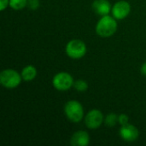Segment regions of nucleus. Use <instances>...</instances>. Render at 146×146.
<instances>
[{"label":"nucleus","instance_id":"obj_1","mask_svg":"<svg viewBox=\"0 0 146 146\" xmlns=\"http://www.w3.org/2000/svg\"><path fill=\"white\" fill-rule=\"evenodd\" d=\"M117 27L116 19L114 16L107 15L102 16L98 21L96 25V33L102 38H110L115 33Z\"/></svg>","mask_w":146,"mask_h":146},{"label":"nucleus","instance_id":"obj_2","mask_svg":"<svg viewBox=\"0 0 146 146\" xmlns=\"http://www.w3.org/2000/svg\"><path fill=\"white\" fill-rule=\"evenodd\" d=\"M64 113L66 117L74 123H78L84 117V109L82 104L76 100H70L64 105Z\"/></svg>","mask_w":146,"mask_h":146},{"label":"nucleus","instance_id":"obj_3","mask_svg":"<svg viewBox=\"0 0 146 146\" xmlns=\"http://www.w3.org/2000/svg\"><path fill=\"white\" fill-rule=\"evenodd\" d=\"M22 80L21 74L12 68L3 69L0 73V83L8 89H14L19 86Z\"/></svg>","mask_w":146,"mask_h":146},{"label":"nucleus","instance_id":"obj_4","mask_svg":"<svg viewBox=\"0 0 146 146\" xmlns=\"http://www.w3.org/2000/svg\"><path fill=\"white\" fill-rule=\"evenodd\" d=\"M66 54L71 59H80L86 53V45L80 39H72L70 40L65 48Z\"/></svg>","mask_w":146,"mask_h":146},{"label":"nucleus","instance_id":"obj_5","mask_svg":"<svg viewBox=\"0 0 146 146\" xmlns=\"http://www.w3.org/2000/svg\"><path fill=\"white\" fill-rule=\"evenodd\" d=\"M74 78L67 72H60L52 79V85L57 91L64 92L70 89L74 85Z\"/></svg>","mask_w":146,"mask_h":146},{"label":"nucleus","instance_id":"obj_6","mask_svg":"<svg viewBox=\"0 0 146 146\" xmlns=\"http://www.w3.org/2000/svg\"><path fill=\"white\" fill-rule=\"evenodd\" d=\"M104 121V117L103 113L99 110H90L85 117V124L87 128L94 130L101 127L102 123Z\"/></svg>","mask_w":146,"mask_h":146},{"label":"nucleus","instance_id":"obj_7","mask_svg":"<svg viewBox=\"0 0 146 146\" xmlns=\"http://www.w3.org/2000/svg\"><path fill=\"white\" fill-rule=\"evenodd\" d=\"M112 16L116 20H123L128 16L131 12V5L125 0L116 2L112 7Z\"/></svg>","mask_w":146,"mask_h":146},{"label":"nucleus","instance_id":"obj_8","mask_svg":"<svg viewBox=\"0 0 146 146\" xmlns=\"http://www.w3.org/2000/svg\"><path fill=\"white\" fill-rule=\"evenodd\" d=\"M119 133L121 138L126 142H134L139 139V129L135 126L129 123L121 126Z\"/></svg>","mask_w":146,"mask_h":146},{"label":"nucleus","instance_id":"obj_9","mask_svg":"<svg viewBox=\"0 0 146 146\" xmlns=\"http://www.w3.org/2000/svg\"><path fill=\"white\" fill-rule=\"evenodd\" d=\"M92 7L93 11L101 16L109 15L112 10V7L109 0H94Z\"/></svg>","mask_w":146,"mask_h":146},{"label":"nucleus","instance_id":"obj_10","mask_svg":"<svg viewBox=\"0 0 146 146\" xmlns=\"http://www.w3.org/2000/svg\"><path fill=\"white\" fill-rule=\"evenodd\" d=\"M90 143V136L86 131H77L75 132L71 139L70 145L72 146H86Z\"/></svg>","mask_w":146,"mask_h":146},{"label":"nucleus","instance_id":"obj_11","mask_svg":"<svg viewBox=\"0 0 146 146\" xmlns=\"http://www.w3.org/2000/svg\"><path fill=\"white\" fill-rule=\"evenodd\" d=\"M21 74V77H22L23 80H25V81H32L37 76V69L33 65H27L22 69Z\"/></svg>","mask_w":146,"mask_h":146},{"label":"nucleus","instance_id":"obj_12","mask_svg":"<svg viewBox=\"0 0 146 146\" xmlns=\"http://www.w3.org/2000/svg\"><path fill=\"white\" fill-rule=\"evenodd\" d=\"M28 0H9V7L15 10L23 9L27 6Z\"/></svg>","mask_w":146,"mask_h":146},{"label":"nucleus","instance_id":"obj_13","mask_svg":"<svg viewBox=\"0 0 146 146\" xmlns=\"http://www.w3.org/2000/svg\"><path fill=\"white\" fill-rule=\"evenodd\" d=\"M117 122H118V115L115 113H110L107 115V116L104 118V123L109 127H115Z\"/></svg>","mask_w":146,"mask_h":146},{"label":"nucleus","instance_id":"obj_14","mask_svg":"<svg viewBox=\"0 0 146 146\" xmlns=\"http://www.w3.org/2000/svg\"><path fill=\"white\" fill-rule=\"evenodd\" d=\"M73 87L80 92H84L88 89V84L84 80H77L74 82Z\"/></svg>","mask_w":146,"mask_h":146},{"label":"nucleus","instance_id":"obj_15","mask_svg":"<svg viewBox=\"0 0 146 146\" xmlns=\"http://www.w3.org/2000/svg\"><path fill=\"white\" fill-rule=\"evenodd\" d=\"M27 5H28L30 9L36 10L39 7V0H28Z\"/></svg>","mask_w":146,"mask_h":146},{"label":"nucleus","instance_id":"obj_16","mask_svg":"<svg viewBox=\"0 0 146 146\" xmlns=\"http://www.w3.org/2000/svg\"><path fill=\"white\" fill-rule=\"evenodd\" d=\"M128 121H129V117H128L127 115H125V114H121L120 115H118V122H119L121 126L127 124Z\"/></svg>","mask_w":146,"mask_h":146},{"label":"nucleus","instance_id":"obj_17","mask_svg":"<svg viewBox=\"0 0 146 146\" xmlns=\"http://www.w3.org/2000/svg\"><path fill=\"white\" fill-rule=\"evenodd\" d=\"M8 6H9V0H0V10L3 11Z\"/></svg>","mask_w":146,"mask_h":146},{"label":"nucleus","instance_id":"obj_18","mask_svg":"<svg viewBox=\"0 0 146 146\" xmlns=\"http://www.w3.org/2000/svg\"><path fill=\"white\" fill-rule=\"evenodd\" d=\"M140 72H141V74L146 76V62H144L141 66V68H140Z\"/></svg>","mask_w":146,"mask_h":146}]
</instances>
